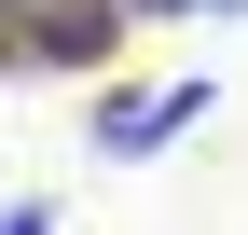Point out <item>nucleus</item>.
<instances>
[{"mask_svg": "<svg viewBox=\"0 0 248 235\" xmlns=\"http://www.w3.org/2000/svg\"><path fill=\"white\" fill-rule=\"evenodd\" d=\"M179 125H207V83H138V97L97 111V152H152V138H179Z\"/></svg>", "mask_w": 248, "mask_h": 235, "instance_id": "f257e3e1", "label": "nucleus"}, {"mask_svg": "<svg viewBox=\"0 0 248 235\" xmlns=\"http://www.w3.org/2000/svg\"><path fill=\"white\" fill-rule=\"evenodd\" d=\"M124 14H207V0H124Z\"/></svg>", "mask_w": 248, "mask_h": 235, "instance_id": "f03ea898", "label": "nucleus"}, {"mask_svg": "<svg viewBox=\"0 0 248 235\" xmlns=\"http://www.w3.org/2000/svg\"><path fill=\"white\" fill-rule=\"evenodd\" d=\"M0 235H55V221H42V208H14V221H0Z\"/></svg>", "mask_w": 248, "mask_h": 235, "instance_id": "7ed1b4c3", "label": "nucleus"}, {"mask_svg": "<svg viewBox=\"0 0 248 235\" xmlns=\"http://www.w3.org/2000/svg\"><path fill=\"white\" fill-rule=\"evenodd\" d=\"M0 55H14V14H0Z\"/></svg>", "mask_w": 248, "mask_h": 235, "instance_id": "20e7f679", "label": "nucleus"}, {"mask_svg": "<svg viewBox=\"0 0 248 235\" xmlns=\"http://www.w3.org/2000/svg\"><path fill=\"white\" fill-rule=\"evenodd\" d=\"M207 14H234V0H207Z\"/></svg>", "mask_w": 248, "mask_h": 235, "instance_id": "39448f33", "label": "nucleus"}]
</instances>
